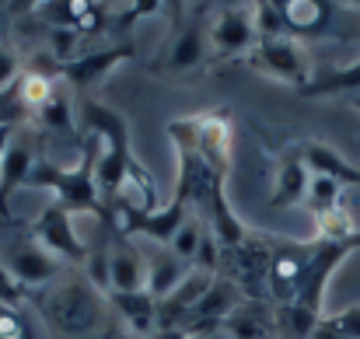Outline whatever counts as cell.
Listing matches in <instances>:
<instances>
[{
  "mask_svg": "<svg viewBox=\"0 0 360 339\" xmlns=\"http://www.w3.org/2000/svg\"><path fill=\"white\" fill-rule=\"evenodd\" d=\"M98 154H102V143L91 136L77 158V165L70 168H60L53 165L49 158H39L28 182L25 186H35V189H49L56 203H63L70 214H95V217H105V207H102V193H98Z\"/></svg>",
  "mask_w": 360,
  "mask_h": 339,
  "instance_id": "6da1fadb",
  "label": "cell"
},
{
  "mask_svg": "<svg viewBox=\"0 0 360 339\" xmlns=\"http://www.w3.org/2000/svg\"><path fill=\"white\" fill-rule=\"evenodd\" d=\"M81 122L88 129V136H95L102 143V154H98V193L102 200H116L120 196V186L126 179V172L136 165V154H133V140H129V122L126 115L95 102V98H84L81 102Z\"/></svg>",
  "mask_w": 360,
  "mask_h": 339,
  "instance_id": "7a4b0ae2",
  "label": "cell"
},
{
  "mask_svg": "<svg viewBox=\"0 0 360 339\" xmlns=\"http://www.w3.org/2000/svg\"><path fill=\"white\" fill-rule=\"evenodd\" d=\"M39 308H42V319L60 336H70V339L91 336L105 322V305L98 298V287L84 283V280H67V283L49 287L39 298Z\"/></svg>",
  "mask_w": 360,
  "mask_h": 339,
  "instance_id": "3957f363",
  "label": "cell"
},
{
  "mask_svg": "<svg viewBox=\"0 0 360 339\" xmlns=\"http://www.w3.org/2000/svg\"><path fill=\"white\" fill-rule=\"evenodd\" d=\"M248 63L273 77V81H283L290 88H308V81L315 77V67H311V56L304 53V46L294 39V35H280V39H259L255 49L248 53Z\"/></svg>",
  "mask_w": 360,
  "mask_h": 339,
  "instance_id": "277c9868",
  "label": "cell"
},
{
  "mask_svg": "<svg viewBox=\"0 0 360 339\" xmlns=\"http://www.w3.org/2000/svg\"><path fill=\"white\" fill-rule=\"evenodd\" d=\"M0 262L4 269L14 276L18 287H39V283H49L60 276L63 262L56 255H49L35 238L32 231H18V234H4L0 241Z\"/></svg>",
  "mask_w": 360,
  "mask_h": 339,
  "instance_id": "5b68a950",
  "label": "cell"
},
{
  "mask_svg": "<svg viewBox=\"0 0 360 339\" xmlns=\"http://www.w3.org/2000/svg\"><path fill=\"white\" fill-rule=\"evenodd\" d=\"M32 238L49 252V255H56L60 262H81V259H88V245L81 241V234L74 231V214L63 207V203H49L35 221H32Z\"/></svg>",
  "mask_w": 360,
  "mask_h": 339,
  "instance_id": "8992f818",
  "label": "cell"
},
{
  "mask_svg": "<svg viewBox=\"0 0 360 339\" xmlns=\"http://www.w3.org/2000/svg\"><path fill=\"white\" fill-rule=\"evenodd\" d=\"M207 42H210V53L214 60H235V56H245L255 49L259 42V32H255V7H245V4H235L228 11H221L207 32Z\"/></svg>",
  "mask_w": 360,
  "mask_h": 339,
  "instance_id": "52a82bcc",
  "label": "cell"
},
{
  "mask_svg": "<svg viewBox=\"0 0 360 339\" xmlns=\"http://www.w3.org/2000/svg\"><path fill=\"white\" fill-rule=\"evenodd\" d=\"M193 140H196V151H200L203 165L210 168V175L217 182H224L228 172H231V143H235L231 115L228 113L193 115Z\"/></svg>",
  "mask_w": 360,
  "mask_h": 339,
  "instance_id": "ba28073f",
  "label": "cell"
},
{
  "mask_svg": "<svg viewBox=\"0 0 360 339\" xmlns=\"http://www.w3.org/2000/svg\"><path fill=\"white\" fill-rule=\"evenodd\" d=\"M189 214H193L189 200L175 193V200H172V203H165V207H158V210H147V214H122L120 231H126V234H129V238H136V241L172 245V241H175V234H179V227L189 221Z\"/></svg>",
  "mask_w": 360,
  "mask_h": 339,
  "instance_id": "9c48e42d",
  "label": "cell"
},
{
  "mask_svg": "<svg viewBox=\"0 0 360 339\" xmlns=\"http://www.w3.org/2000/svg\"><path fill=\"white\" fill-rule=\"evenodd\" d=\"M126 290H147V262L140 252V241L126 231L112 227L109 234V287L105 294H126Z\"/></svg>",
  "mask_w": 360,
  "mask_h": 339,
  "instance_id": "30bf717a",
  "label": "cell"
},
{
  "mask_svg": "<svg viewBox=\"0 0 360 339\" xmlns=\"http://www.w3.org/2000/svg\"><path fill=\"white\" fill-rule=\"evenodd\" d=\"M311 186V172L304 161L301 147H287L276 161V175H273V193H269V207H297L304 203Z\"/></svg>",
  "mask_w": 360,
  "mask_h": 339,
  "instance_id": "8fae6325",
  "label": "cell"
},
{
  "mask_svg": "<svg viewBox=\"0 0 360 339\" xmlns=\"http://www.w3.org/2000/svg\"><path fill=\"white\" fill-rule=\"evenodd\" d=\"M207 46H210L207 42V32L200 28L196 18L179 21V28L172 35V46L165 49V56L158 60V67L165 74H189V70H196L207 60Z\"/></svg>",
  "mask_w": 360,
  "mask_h": 339,
  "instance_id": "7c38bea8",
  "label": "cell"
},
{
  "mask_svg": "<svg viewBox=\"0 0 360 339\" xmlns=\"http://www.w3.org/2000/svg\"><path fill=\"white\" fill-rule=\"evenodd\" d=\"M143 262H147V294L154 301L168 298L186 276H189V262H182L168 245H154V241H140Z\"/></svg>",
  "mask_w": 360,
  "mask_h": 339,
  "instance_id": "4fadbf2b",
  "label": "cell"
},
{
  "mask_svg": "<svg viewBox=\"0 0 360 339\" xmlns=\"http://www.w3.org/2000/svg\"><path fill=\"white\" fill-rule=\"evenodd\" d=\"M133 56V46L126 42V46H109V49H88V53H81L77 60H70L67 67H63V81L67 84H74V88H95L98 81H105L120 63H126Z\"/></svg>",
  "mask_w": 360,
  "mask_h": 339,
  "instance_id": "5bb4252c",
  "label": "cell"
},
{
  "mask_svg": "<svg viewBox=\"0 0 360 339\" xmlns=\"http://www.w3.org/2000/svg\"><path fill=\"white\" fill-rule=\"evenodd\" d=\"M39 158H42V154L35 151V136L21 126V129L14 133L11 147H7L4 158H0V203H4L14 189H21V186L28 182V175H32V168H35Z\"/></svg>",
  "mask_w": 360,
  "mask_h": 339,
  "instance_id": "9a60e30c",
  "label": "cell"
},
{
  "mask_svg": "<svg viewBox=\"0 0 360 339\" xmlns=\"http://www.w3.org/2000/svg\"><path fill=\"white\" fill-rule=\"evenodd\" d=\"M280 11H283V25H287V35H322L333 21V4L326 0H280Z\"/></svg>",
  "mask_w": 360,
  "mask_h": 339,
  "instance_id": "2e32d148",
  "label": "cell"
},
{
  "mask_svg": "<svg viewBox=\"0 0 360 339\" xmlns=\"http://www.w3.org/2000/svg\"><path fill=\"white\" fill-rule=\"evenodd\" d=\"M301 151H304V161H308L311 175H326V179H333L340 186H360V168L350 165L336 147L311 140V143H301Z\"/></svg>",
  "mask_w": 360,
  "mask_h": 339,
  "instance_id": "e0dca14e",
  "label": "cell"
},
{
  "mask_svg": "<svg viewBox=\"0 0 360 339\" xmlns=\"http://www.w3.org/2000/svg\"><path fill=\"white\" fill-rule=\"evenodd\" d=\"M109 305L126 319V326L136 336H154L158 333V301L147 290H126V294H109Z\"/></svg>",
  "mask_w": 360,
  "mask_h": 339,
  "instance_id": "ac0fdd59",
  "label": "cell"
},
{
  "mask_svg": "<svg viewBox=\"0 0 360 339\" xmlns=\"http://www.w3.org/2000/svg\"><path fill=\"white\" fill-rule=\"evenodd\" d=\"M360 91V60L347 67H326L315 70L308 88H301L304 98H326V95H357Z\"/></svg>",
  "mask_w": 360,
  "mask_h": 339,
  "instance_id": "d6986e66",
  "label": "cell"
},
{
  "mask_svg": "<svg viewBox=\"0 0 360 339\" xmlns=\"http://www.w3.org/2000/svg\"><path fill=\"white\" fill-rule=\"evenodd\" d=\"M224 329H228V336L231 339H273V319H266V312L255 305H241L238 312L224 322Z\"/></svg>",
  "mask_w": 360,
  "mask_h": 339,
  "instance_id": "ffe728a7",
  "label": "cell"
},
{
  "mask_svg": "<svg viewBox=\"0 0 360 339\" xmlns=\"http://www.w3.org/2000/svg\"><path fill=\"white\" fill-rule=\"evenodd\" d=\"M304 207L311 210V217H326L329 210L343 207V186L333 182V179H326V175H311V186H308Z\"/></svg>",
  "mask_w": 360,
  "mask_h": 339,
  "instance_id": "44dd1931",
  "label": "cell"
},
{
  "mask_svg": "<svg viewBox=\"0 0 360 339\" xmlns=\"http://www.w3.org/2000/svg\"><path fill=\"white\" fill-rule=\"evenodd\" d=\"M207 227L210 224H203V221H200V214H189V221L179 227V234H175V241H172L168 248H172L182 262H189V266H193V262H196V252H200V245H203Z\"/></svg>",
  "mask_w": 360,
  "mask_h": 339,
  "instance_id": "7402d4cb",
  "label": "cell"
},
{
  "mask_svg": "<svg viewBox=\"0 0 360 339\" xmlns=\"http://www.w3.org/2000/svg\"><path fill=\"white\" fill-rule=\"evenodd\" d=\"M35 115H39V122H46L49 129H63V133L74 129V105H70L67 91H60V88L49 95V102H46Z\"/></svg>",
  "mask_w": 360,
  "mask_h": 339,
  "instance_id": "603a6c76",
  "label": "cell"
},
{
  "mask_svg": "<svg viewBox=\"0 0 360 339\" xmlns=\"http://www.w3.org/2000/svg\"><path fill=\"white\" fill-rule=\"evenodd\" d=\"M255 32H259V39H280V35H287L280 4H273V0H259L255 4Z\"/></svg>",
  "mask_w": 360,
  "mask_h": 339,
  "instance_id": "cb8c5ba5",
  "label": "cell"
},
{
  "mask_svg": "<svg viewBox=\"0 0 360 339\" xmlns=\"http://www.w3.org/2000/svg\"><path fill=\"white\" fill-rule=\"evenodd\" d=\"M18 77H21V63H18L14 49L0 42V91L14 88V81H18Z\"/></svg>",
  "mask_w": 360,
  "mask_h": 339,
  "instance_id": "d4e9b609",
  "label": "cell"
},
{
  "mask_svg": "<svg viewBox=\"0 0 360 339\" xmlns=\"http://www.w3.org/2000/svg\"><path fill=\"white\" fill-rule=\"evenodd\" d=\"M333 322H336V329H340L347 339H360V305L343 308L340 315H333Z\"/></svg>",
  "mask_w": 360,
  "mask_h": 339,
  "instance_id": "484cf974",
  "label": "cell"
},
{
  "mask_svg": "<svg viewBox=\"0 0 360 339\" xmlns=\"http://www.w3.org/2000/svg\"><path fill=\"white\" fill-rule=\"evenodd\" d=\"M18 301H21V287L14 283V276L0 262V305H18Z\"/></svg>",
  "mask_w": 360,
  "mask_h": 339,
  "instance_id": "4316f807",
  "label": "cell"
},
{
  "mask_svg": "<svg viewBox=\"0 0 360 339\" xmlns=\"http://www.w3.org/2000/svg\"><path fill=\"white\" fill-rule=\"evenodd\" d=\"M311 339H347V336H343V333L336 329V322H333V319H322V322L315 326Z\"/></svg>",
  "mask_w": 360,
  "mask_h": 339,
  "instance_id": "83f0119b",
  "label": "cell"
},
{
  "mask_svg": "<svg viewBox=\"0 0 360 339\" xmlns=\"http://www.w3.org/2000/svg\"><path fill=\"white\" fill-rule=\"evenodd\" d=\"M150 339H189V333H186L182 326H175V329H158Z\"/></svg>",
  "mask_w": 360,
  "mask_h": 339,
  "instance_id": "f1b7e54d",
  "label": "cell"
},
{
  "mask_svg": "<svg viewBox=\"0 0 360 339\" xmlns=\"http://www.w3.org/2000/svg\"><path fill=\"white\" fill-rule=\"evenodd\" d=\"M189 339H231V336H228V329L221 326V329H207V333H196V336H189Z\"/></svg>",
  "mask_w": 360,
  "mask_h": 339,
  "instance_id": "f546056e",
  "label": "cell"
},
{
  "mask_svg": "<svg viewBox=\"0 0 360 339\" xmlns=\"http://www.w3.org/2000/svg\"><path fill=\"white\" fill-rule=\"evenodd\" d=\"M7 25H11V4H4V0H0V35L7 32Z\"/></svg>",
  "mask_w": 360,
  "mask_h": 339,
  "instance_id": "4dcf8cb0",
  "label": "cell"
},
{
  "mask_svg": "<svg viewBox=\"0 0 360 339\" xmlns=\"http://www.w3.org/2000/svg\"><path fill=\"white\" fill-rule=\"evenodd\" d=\"M354 105H357V109H360V95H357V98H354Z\"/></svg>",
  "mask_w": 360,
  "mask_h": 339,
  "instance_id": "1f68e13d",
  "label": "cell"
}]
</instances>
